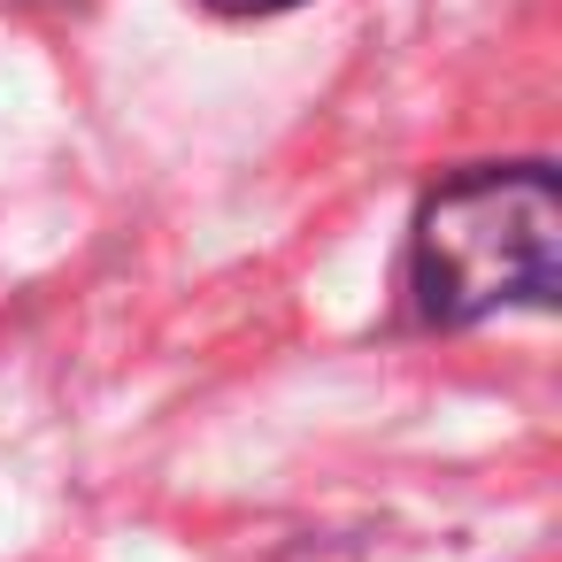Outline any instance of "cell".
<instances>
[{
	"label": "cell",
	"mask_w": 562,
	"mask_h": 562,
	"mask_svg": "<svg viewBox=\"0 0 562 562\" xmlns=\"http://www.w3.org/2000/svg\"><path fill=\"white\" fill-rule=\"evenodd\" d=\"M562 285V186L539 162L470 170L424 201L416 308L431 324H477L493 308H547Z\"/></svg>",
	"instance_id": "obj_1"
},
{
	"label": "cell",
	"mask_w": 562,
	"mask_h": 562,
	"mask_svg": "<svg viewBox=\"0 0 562 562\" xmlns=\"http://www.w3.org/2000/svg\"><path fill=\"white\" fill-rule=\"evenodd\" d=\"M209 9H224V16H278V9H293V0H209Z\"/></svg>",
	"instance_id": "obj_2"
}]
</instances>
